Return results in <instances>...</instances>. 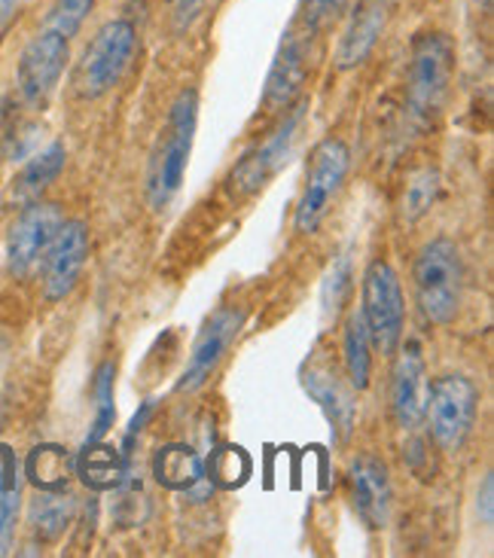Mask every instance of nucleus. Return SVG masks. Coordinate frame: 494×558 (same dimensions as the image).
<instances>
[{"label":"nucleus","instance_id":"35","mask_svg":"<svg viewBox=\"0 0 494 558\" xmlns=\"http://www.w3.org/2000/svg\"><path fill=\"white\" fill-rule=\"evenodd\" d=\"M309 7H312L315 13H329V10L342 7V0H309Z\"/></svg>","mask_w":494,"mask_h":558},{"label":"nucleus","instance_id":"4","mask_svg":"<svg viewBox=\"0 0 494 558\" xmlns=\"http://www.w3.org/2000/svg\"><path fill=\"white\" fill-rule=\"evenodd\" d=\"M135 46L137 31L132 19H110L107 25H101L76 64V95L86 101L107 95L125 74L129 61L135 56Z\"/></svg>","mask_w":494,"mask_h":558},{"label":"nucleus","instance_id":"15","mask_svg":"<svg viewBox=\"0 0 494 558\" xmlns=\"http://www.w3.org/2000/svg\"><path fill=\"white\" fill-rule=\"evenodd\" d=\"M305 80H309V49H305V40L290 31L266 80V92H263L266 113H285L287 107L300 98Z\"/></svg>","mask_w":494,"mask_h":558},{"label":"nucleus","instance_id":"19","mask_svg":"<svg viewBox=\"0 0 494 558\" xmlns=\"http://www.w3.org/2000/svg\"><path fill=\"white\" fill-rule=\"evenodd\" d=\"M64 159H68V153H64V144H61V141H52L49 147H44L40 153H34L28 166L22 168L19 178L13 181L15 202H19V205H31V202H37V198L44 196L46 190L52 186V181L61 174Z\"/></svg>","mask_w":494,"mask_h":558},{"label":"nucleus","instance_id":"9","mask_svg":"<svg viewBox=\"0 0 494 558\" xmlns=\"http://www.w3.org/2000/svg\"><path fill=\"white\" fill-rule=\"evenodd\" d=\"M305 107H309L305 101L287 107L285 125H281V129H278L266 144H263V147H256V150L248 153L239 166L232 168V174H229V186H232V193H236V196H254L256 190H263V186L269 183L272 174L285 166L287 156H290V150H293L297 132H300L302 120H305Z\"/></svg>","mask_w":494,"mask_h":558},{"label":"nucleus","instance_id":"5","mask_svg":"<svg viewBox=\"0 0 494 558\" xmlns=\"http://www.w3.org/2000/svg\"><path fill=\"white\" fill-rule=\"evenodd\" d=\"M348 166H351V153L339 137H324L312 150L305 186H302L297 214H293V229L300 235H312L324 223L329 205L336 202L345 178H348Z\"/></svg>","mask_w":494,"mask_h":558},{"label":"nucleus","instance_id":"16","mask_svg":"<svg viewBox=\"0 0 494 558\" xmlns=\"http://www.w3.org/2000/svg\"><path fill=\"white\" fill-rule=\"evenodd\" d=\"M390 0H363L358 3V10L351 15L348 28H345L339 49H336V64L348 71V68H358L363 61L370 59V52L378 44L385 22H388Z\"/></svg>","mask_w":494,"mask_h":558},{"label":"nucleus","instance_id":"26","mask_svg":"<svg viewBox=\"0 0 494 558\" xmlns=\"http://www.w3.org/2000/svg\"><path fill=\"white\" fill-rule=\"evenodd\" d=\"M113 378H117V366L110 361H105L95 373V385H92V393H95V422H92V430L86 442H98V439L107 437V430L113 427V418H117V407H113Z\"/></svg>","mask_w":494,"mask_h":558},{"label":"nucleus","instance_id":"22","mask_svg":"<svg viewBox=\"0 0 494 558\" xmlns=\"http://www.w3.org/2000/svg\"><path fill=\"white\" fill-rule=\"evenodd\" d=\"M76 498L71 492H40L37 500L31 504V529L40 541H56L64 534V529L74 522Z\"/></svg>","mask_w":494,"mask_h":558},{"label":"nucleus","instance_id":"11","mask_svg":"<svg viewBox=\"0 0 494 558\" xmlns=\"http://www.w3.org/2000/svg\"><path fill=\"white\" fill-rule=\"evenodd\" d=\"M244 327V308H236V305H224L217 308L214 315L208 317V324L202 327V332L195 336V345L190 351V361H186V369H183V378L178 381L180 393L198 391L205 381L210 378V373L217 369V363L224 361V354L229 351V345L236 342V336Z\"/></svg>","mask_w":494,"mask_h":558},{"label":"nucleus","instance_id":"3","mask_svg":"<svg viewBox=\"0 0 494 558\" xmlns=\"http://www.w3.org/2000/svg\"><path fill=\"white\" fill-rule=\"evenodd\" d=\"M195 122H198V95L195 89H183L171 105L159 150L153 153L150 181H147L153 208H165L178 196L186 166H190V153H193Z\"/></svg>","mask_w":494,"mask_h":558},{"label":"nucleus","instance_id":"14","mask_svg":"<svg viewBox=\"0 0 494 558\" xmlns=\"http://www.w3.org/2000/svg\"><path fill=\"white\" fill-rule=\"evenodd\" d=\"M354 510L366 529H385L390 519V476L375 454H358L348 468Z\"/></svg>","mask_w":494,"mask_h":558},{"label":"nucleus","instance_id":"25","mask_svg":"<svg viewBox=\"0 0 494 558\" xmlns=\"http://www.w3.org/2000/svg\"><path fill=\"white\" fill-rule=\"evenodd\" d=\"M205 476L210 485H220V488H239L248 483L251 476V458L239 446H224L210 454L208 464H205Z\"/></svg>","mask_w":494,"mask_h":558},{"label":"nucleus","instance_id":"6","mask_svg":"<svg viewBox=\"0 0 494 558\" xmlns=\"http://www.w3.org/2000/svg\"><path fill=\"white\" fill-rule=\"evenodd\" d=\"M480 412V391L467 376H439L427 385V409L431 437L443 452H458L470 437Z\"/></svg>","mask_w":494,"mask_h":558},{"label":"nucleus","instance_id":"13","mask_svg":"<svg viewBox=\"0 0 494 558\" xmlns=\"http://www.w3.org/2000/svg\"><path fill=\"white\" fill-rule=\"evenodd\" d=\"M427 385L431 378H427V366H424L419 345H409L400 354V361L394 366V378H390V409L403 430H419L424 422Z\"/></svg>","mask_w":494,"mask_h":558},{"label":"nucleus","instance_id":"2","mask_svg":"<svg viewBox=\"0 0 494 558\" xmlns=\"http://www.w3.org/2000/svg\"><path fill=\"white\" fill-rule=\"evenodd\" d=\"M412 281L421 315L439 327L451 324L465 296V259L455 242L434 239L424 244L412 269Z\"/></svg>","mask_w":494,"mask_h":558},{"label":"nucleus","instance_id":"23","mask_svg":"<svg viewBox=\"0 0 494 558\" xmlns=\"http://www.w3.org/2000/svg\"><path fill=\"white\" fill-rule=\"evenodd\" d=\"M19 464L10 446H0V556L10 549L15 529V515H19Z\"/></svg>","mask_w":494,"mask_h":558},{"label":"nucleus","instance_id":"33","mask_svg":"<svg viewBox=\"0 0 494 558\" xmlns=\"http://www.w3.org/2000/svg\"><path fill=\"white\" fill-rule=\"evenodd\" d=\"M153 415V403H144L141 407V412H137L135 418H132V424H129V434H125V446H132L135 442V437L144 430V424H147V418Z\"/></svg>","mask_w":494,"mask_h":558},{"label":"nucleus","instance_id":"30","mask_svg":"<svg viewBox=\"0 0 494 558\" xmlns=\"http://www.w3.org/2000/svg\"><path fill=\"white\" fill-rule=\"evenodd\" d=\"M406 461H409V468H412L415 476H421V480H434L436 458L431 454V442H427V439H412V446H409V452H406Z\"/></svg>","mask_w":494,"mask_h":558},{"label":"nucleus","instance_id":"1","mask_svg":"<svg viewBox=\"0 0 494 558\" xmlns=\"http://www.w3.org/2000/svg\"><path fill=\"white\" fill-rule=\"evenodd\" d=\"M455 74V46L446 34L427 31L412 40L406 71V107L412 122L424 129L443 113Z\"/></svg>","mask_w":494,"mask_h":558},{"label":"nucleus","instance_id":"12","mask_svg":"<svg viewBox=\"0 0 494 558\" xmlns=\"http://www.w3.org/2000/svg\"><path fill=\"white\" fill-rule=\"evenodd\" d=\"M89 257V229L83 220H64L44 257V296L49 302L64 300L80 281Z\"/></svg>","mask_w":494,"mask_h":558},{"label":"nucleus","instance_id":"34","mask_svg":"<svg viewBox=\"0 0 494 558\" xmlns=\"http://www.w3.org/2000/svg\"><path fill=\"white\" fill-rule=\"evenodd\" d=\"M19 3H22V0H0V37H3L7 28L13 25L15 13H19Z\"/></svg>","mask_w":494,"mask_h":558},{"label":"nucleus","instance_id":"21","mask_svg":"<svg viewBox=\"0 0 494 558\" xmlns=\"http://www.w3.org/2000/svg\"><path fill=\"white\" fill-rule=\"evenodd\" d=\"M342 351H345V373H348V385L351 391H363L370 385V373H373V342H370V330L363 324L360 312H351L345 320L342 332Z\"/></svg>","mask_w":494,"mask_h":558},{"label":"nucleus","instance_id":"31","mask_svg":"<svg viewBox=\"0 0 494 558\" xmlns=\"http://www.w3.org/2000/svg\"><path fill=\"white\" fill-rule=\"evenodd\" d=\"M208 7V0H174L171 7V19H174V28L186 31L193 25L195 19L202 15V10Z\"/></svg>","mask_w":494,"mask_h":558},{"label":"nucleus","instance_id":"20","mask_svg":"<svg viewBox=\"0 0 494 558\" xmlns=\"http://www.w3.org/2000/svg\"><path fill=\"white\" fill-rule=\"evenodd\" d=\"M305 388L315 397L321 407L327 409L329 422L339 430V439H345L351 434V424H354V397H351V388H345L342 381L336 378V373L329 369H309L305 376Z\"/></svg>","mask_w":494,"mask_h":558},{"label":"nucleus","instance_id":"8","mask_svg":"<svg viewBox=\"0 0 494 558\" xmlns=\"http://www.w3.org/2000/svg\"><path fill=\"white\" fill-rule=\"evenodd\" d=\"M71 59V40L52 28H40L19 56L15 86L28 105H44L59 86L64 64Z\"/></svg>","mask_w":494,"mask_h":558},{"label":"nucleus","instance_id":"10","mask_svg":"<svg viewBox=\"0 0 494 558\" xmlns=\"http://www.w3.org/2000/svg\"><path fill=\"white\" fill-rule=\"evenodd\" d=\"M61 223H64V214L59 205H49V202L25 205V211L19 214V220L10 229V239H7L10 272L28 275L46 257L49 244L59 235Z\"/></svg>","mask_w":494,"mask_h":558},{"label":"nucleus","instance_id":"24","mask_svg":"<svg viewBox=\"0 0 494 558\" xmlns=\"http://www.w3.org/2000/svg\"><path fill=\"white\" fill-rule=\"evenodd\" d=\"M25 470H28L31 483L40 492H59L68 485V476H71V454L61 446H37L28 454Z\"/></svg>","mask_w":494,"mask_h":558},{"label":"nucleus","instance_id":"17","mask_svg":"<svg viewBox=\"0 0 494 558\" xmlns=\"http://www.w3.org/2000/svg\"><path fill=\"white\" fill-rule=\"evenodd\" d=\"M153 476H156V483L171 488V492H186V495L210 492L208 476H205V461L186 442L162 446L153 458Z\"/></svg>","mask_w":494,"mask_h":558},{"label":"nucleus","instance_id":"32","mask_svg":"<svg viewBox=\"0 0 494 558\" xmlns=\"http://www.w3.org/2000/svg\"><path fill=\"white\" fill-rule=\"evenodd\" d=\"M477 513L485 525H492L494 519V476L489 473L485 480H482L480 495H477Z\"/></svg>","mask_w":494,"mask_h":558},{"label":"nucleus","instance_id":"28","mask_svg":"<svg viewBox=\"0 0 494 558\" xmlns=\"http://www.w3.org/2000/svg\"><path fill=\"white\" fill-rule=\"evenodd\" d=\"M92 7H95V0H56L49 15H46L44 28L59 31V34H64L71 40L76 31L83 28V22L92 13Z\"/></svg>","mask_w":494,"mask_h":558},{"label":"nucleus","instance_id":"29","mask_svg":"<svg viewBox=\"0 0 494 558\" xmlns=\"http://www.w3.org/2000/svg\"><path fill=\"white\" fill-rule=\"evenodd\" d=\"M348 281H351V266H348V259H339L336 266H333V272L327 278V290H324V302H327V312H336L339 305H342V296L348 293Z\"/></svg>","mask_w":494,"mask_h":558},{"label":"nucleus","instance_id":"27","mask_svg":"<svg viewBox=\"0 0 494 558\" xmlns=\"http://www.w3.org/2000/svg\"><path fill=\"white\" fill-rule=\"evenodd\" d=\"M439 196V174L434 168H421L415 171L403 190V217L406 220H419L431 211V205Z\"/></svg>","mask_w":494,"mask_h":558},{"label":"nucleus","instance_id":"7","mask_svg":"<svg viewBox=\"0 0 494 558\" xmlns=\"http://www.w3.org/2000/svg\"><path fill=\"white\" fill-rule=\"evenodd\" d=\"M363 324L378 354H394L403 339V287L388 259H375L363 272Z\"/></svg>","mask_w":494,"mask_h":558},{"label":"nucleus","instance_id":"18","mask_svg":"<svg viewBox=\"0 0 494 558\" xmlns=\"http://www.w3.org/2000/svg\"><path fill=\"white\" fill-rule=\"evenodd\" d=\"M76 473L92 492H113L129 483V454L105 446V439L83 442V452L76 458Z\"/></svg>","mask_w":494,"mask_h":558}]
</instances>
